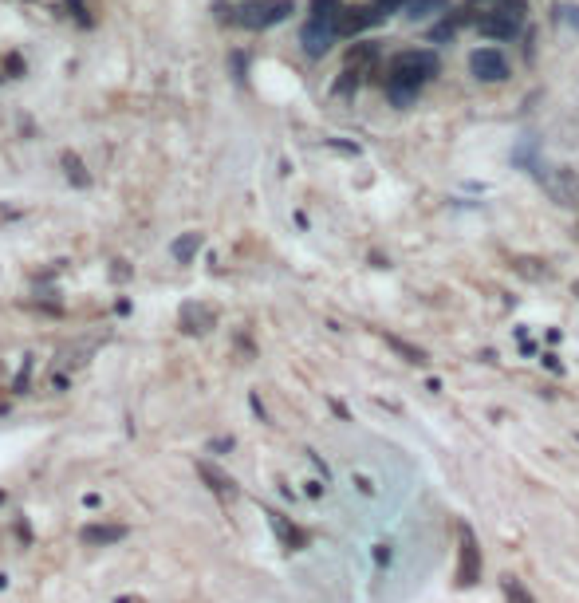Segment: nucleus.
Masks as SVG:
<instances>
[{"instance_id": "obj_21", "label": "nucleus", "mask_w": 579, "mask_h": 603, "mask_svg": "<svg viewBox=\"0 0 579 603\" xmlns=\"http://www.w3.org/2000/svg\"><path fill=\"white\" fill-rule=\"evenodd\" d=\"M504 591H508V600H517V603H532V595H528V591L520 587V580H513V576L504 580Z\"/></svg>"}, {"instance_id": "obj_18", "label": "nucleus", "mask_w": 579, "mask_h": 603, "mask_svg": "<svg viewBox=\"0 0 579 603\" xmlns=\"http://www.w3.org/2000/svg\"><path fill=\"white\" fill-rule=\"evenodd\" d=\"M359 75L362 71H355V67H343V75H339V83H335V95H351V91L359 87Z\"/></svg>"}, {"instance_id": "obj_5", "label": "nucleus", "mask_w": 579, "mask_h": 603, "mask_svg": "<svg viewBox=\"0 0 579 603\" xmlns=\"http://www.w3.org/2000/svg\"><path fill=\"white\" fill-rule=\"evenodd\" d=\"M457 537H461V548H457V584L469 587L481 571V552H477V540H473L469 524H457Z\"/></svg>"}, {"instance_id": "obj_17", "label": "nucleus", "mask_w": 579, "mask_h": 603, "mask_svg": "<svg viewBox=\"0 0 579 603\" xmlns=\"http://www.w3.org/2000/svg\"><path fill=\"white\" fill-rule=\"evenodd\" d=\"M386 343H391L398 355H406V363H426V351H418V347H410V343H402L398 335H386Z\"/></svg>"}, {"instance_id": "obj_10", "label": "nucleus", "mask_w": 579, "mask_h": 603, "mask_svg": "<svg viewBox=\"0 0 579 603\" xmlns=\"http://www.w3.org/2000/svg\"><path fill=\"white\" fill-rule=\"evenodd\" d=\"M213 323H217V312H213V308H205V304H182V332L201 335V332H209Z\"/></svg>"}, {"instance_id": "obj_9", "label": "nucleus", "mask_w": 579, "mask_h": 603, "mask_svg": "<svg viewBox=\"0 0 579 603\" xmlns=\"http://www.w3.org/2000/svg\"><path fill=\"white\" fill-rule=\"evenodd\" d=\"M378 20H382V12H378V8H339L335 28H339V36H355V32H362V28L378 24Z\"/></svg>"}, {"instance_id": "obj_20", "label": "nucleus", "mask_w": 579, "mask_h": 603, "mask_svg": "<svg viewBox=\"0 0 579 603\" xmlns=\"http://www.w3.org/2000/svg\"><path fill=\"white\" fill-rule=\"evenodd\" d=\"M312 16H319V20L339 16V0H312Z\"/></svg>"}, {"instance_id": "obj_11", "label": "nucleus", "mask_w": 579, "mask_h": 603, "mask_svg": "<svg viewBox=\"0 0 579 603\" xmlns=\"http://www.w3.org/2000/svg\"><path fill=\"white\" fill-rule=\"evenodd\" d=\"M268 524H272V532L284 540V548H288V552H299V548L308 544V537H304V532H299V528L288 521L284 513H268Z\"/></svg>"}, {"instance_id": "obj_15", "label": "nucleus", "mask_w": 579, "mask_h": 603, "mask_svg": "<svg viewBox=\"0 0 579 603\" xmlns=\"http://www.w3.org/2000/svg\"><path fill=\"white\" fill-rule=\"evenodd\" d=\"M197 473L205 477V481H209V489L213 493H221V497H225V501H229V497H236V489H233V481H229V477L225 473H217V469H213V465H197Z\"/></svg>"}, {"instance_id": "obj_6", "label": "nucleus", "mask_w": 579, "mask_h": 603, "mask_svg": "<svg viewBox=\"0 0 579 603\" xmlns=\"http://www.w3.org/2000/svg\"><path fill=\"white\" fill-rule=\"evenodd\" d=\"M520 12H508V8H489L485 16L477 20V32L485 40H513L520 32Z\"/></svg>"}, {"instance_id": "obj_23", "label": "nucleus", "mask_w": 579, "mask_h": 603, "mask_svg": "<svg viewBox=\"0 0 579 603\" xmlns=\"http://www.w3.org/2000/svg\"><path fill=\"white\" fill-rule=\"evenodd\" d=\"M564 12H567V24H571V28H576V32H579V4H571V8H564Z\"/></svg>"}, {"instance_id": "obj_24", "label": "nucleus", "mask_w": 579, "mask_h": 603, "mask_svg": "<svg viewBox=\"0 0 579 603\" xmlns=\"http://www.w3.org/2000/svg\"><path fill=\"white\" fill-rule=\"evenodd\" d=\"M473 8H481V12H489V8H497V4H501V0H469Z\"/></svg>"}, {"instance_id": "obj_25", "label": "nucleus", "mask_w": 579, "mask_h": 603, "mask_svg": "<svg viewBox=\"0 0 579 603\" xmlns=\"http://www.w3.org/2000/svg\"><path fill=\"white\" fill-rule=\"evenodd\" d=\"M576 296H579V280H576Z\"/></svg>"}, {"instance_id": "obj_2", "label": "nucleus", "mask_w": 579, "mask_h": 603, "mask_svg": "<svg viewBox=\"0 0 579 603\" xmlns=\"http://www.w3.org/2000/svg\"><path fill=\"white\" fill-rule=\"evenodd\" d=\"M438 75V56L430 48H410L398 51L391 64H386V95L394 107H410L418 91Z\"/></svg>"}, {"instance_id": "obj_3", "label": "nucleus", "mask_w": 579, "mask_h": 603, "mask_svg": "<svg viewBox=\"0 0 579 603\" xmlns=\"http://www.w3.org/2000/svg\"><path fill=\"white\" fill-rule=\"evenodd\" d=\"M296 12V4L292 0H252L245 8H236L233 24L241 28H249V32H260V28H272V24H280Z\"/></svg>"}, {"instance_id": "obj_1", "label": "nucleus", "mask_w": 579, "mask_h": 603, "mask_svg": "<svg viewBox=\"0 0 579 603\" xmlns=\"http://www.w3.org/2000/svg\"><path fill=\"white\" fill-rule=\"evenodd\" d=\"M441 524L438 521H418L406 524L402 532L378 540L371 560H375V580L371 595L375 603H402L434 576L441 564Z\"/></svg>"}, {"instance_id": "obj_7", "label": "nucleus", "mask_w": 579, "mask_h": 603, "mask_svg": "<svg viewBox=\"0 0 579 603\" xmlns=\"http://www.w3.org/2000/svg\"><path fill=\"white\" fill-rule=\"evenodd\" d=\"M469 71L481 83H501L504 75H508V60H504V51H497V48H477L469 56Z\"/></svg>"}, {"instance_id": "obj_22", "label": "nucleus", "mask_w": 579, "mask_h": 603, "mask_svg": "<svg viewBox=\"0 0 579 603\" xmlns=\"http://www.w3.org/2000/svg\"><path fill=\"white\" fill-rule=\"evenodd\" d=\"M406 4H410V0H375V8L382 12V16H391L394 8H406Z\"/></svg>"}, {"instance_id": "obj_4", "label": "nucleus", "mask_w": 579, "mask_h": 603, "mask_svg": "<svg viewBox=\"0 0 579 603\" xmlns=\"http://www.w3.org/2000/svg\"><path fill=\"white\" fill-rule=\"evenodd\" d=\"M532 174L556 206H564V209L579 206V182H576L571 170H564V166H536Z\"/></svg>"}, {"instance_id": "obj_13", "label": "nucleus", "mask_w": 579, "mask_h": 603, "mask_svg": "<svg viewBox=\"0 0 579 603\" xmlns=\"http://www.w3.org/2000/svg\"><path fill=\"white\" fill-rule=\"evenodd\" d=\"M378 60V44H355V48L347 51V67H355V71H371V64Z\"/></svg>"}, {"instance_id": "obj_14", "label": "nucleus", "mask_w": 579, "mask_h": 603, "mask_svg": "<svg viewBox=\"0 0 579 603\" xmlns=\"http://www.w3.org/2000/svg\"><path fill=\"white\" fill-rule=\"evenodd\" d=\"M445 8H449V0H410L406 16L410 20H430V16H438V12H445Z\"/></svg>"}, {"instance_id": "obj_16", "label": "nucleus", "mask_w": 579, "mask_h": 603, "mask_svg": "<svg viewBox=\"0 0 579 603\" xmlns=\"http://www.w3.org/2000/svg\"><path fill=\"white\" fill-rule=\"evenodd\" d=\"M201 249V233H186V237H177L173 241V256L186 264V260H193V253Z\"/></svg>"}, {"instance_id": "obj_12", "label": "nucleus", "mask_w": 579, "mask_h": 603, "mask_svg": "<svg viewBox=\"0 0 579 603\" xmlns=\"http://www.w3.org/2000/svg\"><path fill=\"white\" fill-rule=\"evenodd\" d=\"M123 537H126L123 524H87V528L79 532V540L91 544V548H99V544H119Z\"/></svg>"}, {"instance_id": "obj_19", "label": "nucleus", "mask_w": 579, "mask_h": 603, "mask_svg": "<svg viewBox=\"0 0 579 603\" xmlns=\"http://www.w3.org/2000/svg\"><path fill=\"white\" fill-rule=\"evenodd\" d=\"M63 166H67V177H71L75 186H87V174H83V166H79L75 154H63Z\"/></svg>"}, {"instance_id": "obj_8", "label": "nucleus", "mask_w": 579, "mask_h": 603, "mask_svg": "<svg viewBox=\"0 0 579 603\" xmlns=\"http://www.w3.org/2000/svg\"><path fill=\"white\" fill-rule=\"evenodd\" d=\"M335 36H339V28H335V16H328V20L312 16L308 24H304V36H299V40H304V51L319 60V56H323V51L335 44Z\"/></svg>"}]
</instances>
